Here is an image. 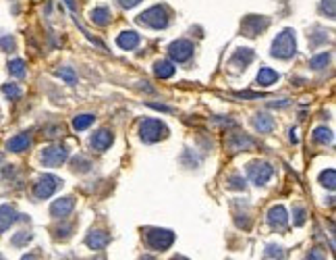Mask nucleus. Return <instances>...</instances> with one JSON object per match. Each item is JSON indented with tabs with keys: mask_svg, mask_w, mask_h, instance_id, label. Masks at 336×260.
Listing matches in <instances>:
<instances>
[{
	"mask_svg": "<svg viewBox=\"0 0 336 260\" xmlns=\"http://www.w3.org/2000/svg\"><path fill=\"white\" fill-rule=\"evenodd\" d=\"M168 135V127L158 119H145L141 121L139 125V137L144 140L145 144H154V142H160Z\"/></svg>",
	"mask_w": 336,
	"mask_h": 260,
	"instance_id": "7ed1b4c3",
	"label": "nucleus"
},
{
	"mask_svg": "<svg viewBox=\"0 0 336 260\" xmlns=\"http://www.w3.org/2000/svg\"><path fill=\"white\" fill-rule=\"evenodd\" d=\"M85 244L92 250H104L110 244V233H106L104 229H92L85 237Z\"/></svg>",
	"mask_w": 336,
	"mask_h": 260,
	"instance_id": "ddd939ff",
	"label": "nucleus"
},
{
	"mask_svg": "<svg viewBox=\"0 0 336 260\" xmlns=\"http://www.w3.org/2000/svg\"><path fill=\"white\" fill-rule=\"evenodd\" d=\"M60 183H63V181H60L58 177H54V175H42L38 181H35V185H33V196L38 198V200L50 198L58 189Z\"/></svg>",
	"mask_w": 336,
	"mask_h": 260,
	"instance_id": "0eeeda50",
	"label": "nucleus"
},
{
	"mask_svg": "<svg viewBox=\"0 0 336 260\" xmlns=\"http://www.w3.org/2000/svg\"><path fill=\"white\" fill-rule=\"evenodd\" d=\"M193 50L195 48H193V44L189 40H176L168 46V54H170V58L174 63H187V60L193 56Z\"/></svg>",
	"mask_w": 336,
	"mask_h": 260,
	"instance_id": "1a4fd4ad",
	"label": "nucleus"
},
{
	"mask_svg": "<svg viewBox=\"0 0 336 260\" xmlns=\"http://www.w3.org/2000/svg\"><path fill=\"white\" fill-rule=\"evenodd\" d=\"M8 71H11V75H15V77H25L27 69H25V63L21 58H15L8 63Z\"/></svg>",
	"mask_w": 336,
	"mask_h": 260,
	"instance_id": "393cba45",
	"label": "nucleus"
},
{
	"mask_svg": "<svg viewBox=\"0 0 336 260\" xmlns=\"http://www.w3.org/2000/svg\"><path fill=\"white\" fill-rule=\"evenodd\" d=\"M320 183L324 187H328V189H334V185H336V173H334V169H328V171L322 173V175H320Z\"/></svg>",
	"mask_w": 336,
	"mask_h": 260,
	"instance_id": "a878e982",
	"label": "nucleus"
},
{
	"mask_svg": "<svg viewBox=\"0 0 336 260\" xmlns=\"http://www.w3.org/2000/svg\"><path fill=\"white\" fill-rule=\"evenodd\" d=\"M31 241V233L29 231H19L17 235L13 237V246H25Z\"/></svg>",
	"mask_w": 336,
	"mask_h": 260,
	"instance_id": "2f4dec72",
	"label": "nucleus"
},
{
	"mask_svg": "<svg viewBox=\"0 0 336 260\" xmlns=\"http://www.w3.org/2000/svg\"><path fill=\"white\" fill-rule=\"evenodd\" d=\"M71 231H73V223L65 225V227H58V229H56V237H60V239H67V237L71 235Z\"/></svg>",
	"mask_w": 336,
	"mask_h": 260,
	"instance_id": "c9c22d12",
	"label": "nucleus"
},
{
	"mask_svg": "<svg viewBox=\"0 0 336 260\" xmlns=\"http://www.w3.org/2000/svg\"><path fill=\"white\" fill-rule=\"evenodd\" d=\"M117 44L122 50H133L139 44V33H135V31H122L120 36L117 38Z\"/></svg>",
	"mask_w": 336,
	"mask_h": 260,
	"instance_id": "aec40b11",
	"label": "nucleus"
},
{
	"mask_svg": "<svg viewBox=\"0 0 336 260\" xmlns=\"http://www.w3.org/2000/svg\"><path fill=\"white\" fill-rule=\"evenodd\" d=\"M328 40V36L322 31V36H309V42H312V46H320V44H324V42Z\"/></svg>",
	"mask_w": 336,
	"mask_h": 260,
	"instance_id": "58836bf2",
	"label": "nucleus"
},
{
	"mask_svg": "<svg viewBox=\"0 0 336 260\" xmlns=\"http://www.w3.org/2000/svg\"><path fill=\"white\" fill-rule=\"evenodd\" d=\"M278 79H280V75L270 67H262L260 73H258V83L262 85V88H270V85H274Z\"/></svg>",
	"mask_w": 336,
	"mask_h": 260,
	"instance_id": "6ab92c4d",
	"label": "nucleus"
},
{
	"mask_svg": "<svg viewBox=\"0 0 336 260\" xmlns=\"http://www.w3.org/2000/svg\"><path fill=\"white\" fill-rule=\"evenodd\" d=\"M313 142L315 144H322V146H326V144H330L332 142V131L328 127H315L313 129Z\"/></svg>",
	"mask_w": 336,
	"mask_h": 260,
	"instance_id": "5701e85b",
	"label": "nucleus"
},
{
	"mask_svg": "<svg viewBox=\"0 0 336 260\" xmlns=\"http://www.w3.org/2000/svg\"><path fill=\"white\" fill-rule=\"evenodd\" d=\"M322 13L328 15V19H334V0H322Z\"/></svg>",
	"mask_w": 336,
	"mask_h": 260,
	"instance_id": "72a5a7b5",
	"label": "nucleus"
},
{
	"mask_svg": "<svg viewBox=\"0 0 336 260\" xmlns=\"http://www.w3.org/2000/svg\"><path fill=\"white\" fill-rule=\"evenodd\" d=\"M268 223L272 229L276 231H285L287 225H288V216H287V210L282 206H272L270 212H268Z\"/></svg>",
	"mask_w": 336,
	"mask_h": 260,
	"instance_id": "f8f14e48",
	"label": "nucleus"
},
{
	"mask_svg": "<svg viewBox=\"0 0 336 260\" xmlns=\"http://www.w3.org/2000/svg\"><path fill=\"white\" fill-rule=\"evenodd\" d=\"M0 46H2L6 52H13L15 50V40L11 36H6V38H0Z\"/></svg>",
	"mask_w": 336,
	"mask_h": 260,
	"instance_id": "e433bc0d",
	"label": "nucleus"
},
{
	"mask_svg": "<svg viewBox=\"0 0 336 260\" xmlns=\"http://www.w3.org/2000/svg\"><path fill=\"white\" fill-rule=\"evenodd\" d=\"M149 106L156 108V110H162V112H172L170 106H164V104H158V102H149Z\"/></svg>",
	"mask_w": 336,
	"mask_h": 260,
	"instance_id": "79ce46f5",
	"label": "nucleus"
},
{
	"mask_svg": "<svg viewBox=\"0 0 336 260\" xmlns=\"http://www.w3.org/2000/svg\"><path fill=\"white\" fill-rule=\"evenodd\" d=\"M226 187L228 189H245V179L241 175H228Z\"/></svg>",
	"mask_w": 336,
	"mask_h": 260,
	"instance_id": "7c9ffc66",
	"label": "nucleus"
},
{
	"mask_svg": "<svg viewBox=\"0 0 336 260\" xmlns=\"http://www.w3.org/2000/svg\"><path fill=\"white\" fill-rule=\"evenodd\" d=\"M172 260H189V258H185V256H176V258H172Z\"/></svg>",
	"mask_w": 336,
	"mask_h": 260,
	"instance_id": "de8ad7c7",
	"label": "nucleus"
},
{
	"mask_svg": "<svg viewBox=\"0 0 336 260\" xmlns=\"http://www.w3.org/2000/svg\"><path fill=\"white\" fill-rule=\"evenodd\" d=\"M235 96L237 98H262V94H258V92H237Z\"/></svg>",
	"mask_w": 336,
	"mask_h": 260,
	"instance_id": "ea45409f",
	"label": "nucleus"
},
{
	"mask_svg": "<svg viewBox=\"0 0 336 260\" xmlns=\"http://www.w3.org/2000/svg\"><path fill=\"white\" fill-rule=\"evenodd\" d=\"M305 260H326V252L322 248H313V250H309Z\"/></svg>",
	"mask_w": 336,
	"mask_h": 260,
	"instance_id": "f704fd0d",
	"label": "nucleus"
},
{
	"mask_svg": "<svg viewBox=\"0 0 336 260\" xmlns=\"http://www.w3.org/2000/svg\"><path fill=\"white\" fill-rule=\"evenodd\" d=\"M141 260H156L154 256H149V254H145V256H141Z\"/></svg>",
	"mask_w": 336,
	"mask_h": 260,
	"instance_id": "49530a36",
	"label": "nucleus"
},
{
	"mask_svg": "<svg viewBox=\"0 0 336 260\" xmlns=\"http://www.w3.org/2000/svg\"><path fill=\"white\" fill-rule=\"evenodd\" d=\"M90 167H92V162L87 160L85 156L79 154V156H75V158H73V169H75V171L85 173V171H90Z\"/></svg>",
	"mask_w": 336,
	"mask_h": 260,
	"instance_id": "c756f323",
	"label": "nucleus"
},
{
	"mask_svg": "<svg viewBox=\"0 0 336 260\" xmlns=\"http://www.w3.org/2000/svg\"><path fill=\"white\" fill-rule=\"evenodd\" d=\"M295 52H297V40L293 29H285L272 42V56L288 60L290 56H295Z\"/></svg>",
	"mask_w": 336,
	"mask_h": 260,
	"instance_id": "f257e3e1",
	"label": "nucleus"
},
{
	"mask_svg": "<svg viewBox=\"0 0 336 260\" xmlns=\"http://www.w3.org/2000/svg\"><path fill=\"white\" fill-rule=\"evenodd\" d=\"M154 73H156V77H160V79H168V77L174 75V65L170 60H158L154 65Z\"/></svg>",
	"mask_w": 336,
	"mask_h": 260,
	"instance_id": "4be33fe9",
	"label": "nucleus"
},
{
	"mask_svg": "<svg viewBox=\"0 0 336 260\" xmlns=\"http://www.w3.org/2000/svg\"><path fill=\"white\" fill-rule=\"evenodd\" d=\"M266 254H268L270 258L285 260V250H282L280 246H274V244H270V246H268V250H266Z\"/></svg>",
	"mask_w": 336,
	"mask_h": 260,
	"instance_id": "473e14b6",
	"label": "nucleus"
},
{
	"mask_svg": "<svg viewBox=\"0 0 336 260\" xmlns=\"http://www.w3.org/2000/svg\"><path fill=\"white\" fill-rule=\"evenodd\" d=\"M29 146H31V135L29 133H19V135H15L6 142V148L11 152H25Z\"/></svg>",
	"mask_w": 336,
	"mask_h": 260,
	"instance_id": "dca6fc26",
	"label": "nucleus"
},
{
	"mask_svg": "<svg viewBox=\"0 0 336 260\" xmlns=\"http://www.w3.org/2000/svg\"><path fill=\"white\" fill-rule=\"evenodd\" d=\"M2 92H4V96L8 100H19L21 98V88L17 83H6V85H2Z\"/></svg>",
	"mask_w": 336,
	"mask_h": 260,
	"instance_id": "bb28decb",
	"label": "nucleus"
},
{
	"mask_svg": "<svg viewBox=\"0 0 336 260\" xmlns=\"http://www.w3.org/2000/svg\"><path fill=\"white\" fill-rule=\"evenodd\" d=\"M247 173H249V179L253 181L255 185H266L268 181H270V177L274 175V167H272L270 162L255 160V162H249Z\"/></svg>",
	"mask_w": 336,
	"mask_h": 260,
	"instance_id": "423d86ee",
	"label": "nucleus"
},
{
	"mask_svg": "<svg viewBox=\"0 0 336 260\" xmlns=\"http://www.w3.org/2000/svg\"><path fill=\"white\" fill-rule=\"evenodd\" d=\"M228 150L231 152H243V150H253L255 148V140L245 133H233L228 137Z\"/></svg>",
	"mask_w": 336,
	"mask_h": 260,
	"instance_id": "9d476101",
	"label": "nucleus"
},
{
	"mask_svg": "<svg viewBox=\"0 0 336 260\" xmlns=\"http://www.w3.org/2000/svg\"><path fill=\"white\" fill-rule=\"evenodd\" d=\"M56 75H58V77H63V79H65L69 85H75V83H77V75H75V71H73L71 67H63V69H58Z\"/></svg>",
	"mask_w": 336,
	"mask_h": 260,
	"instance_id": "cd10ccee",
	"label": "nucleus"
},
{
	"mask_svg": "<svg viewBox=\"0 0 336 260\" xmlns=\"http://www.w3.org/2000/svg\"><path fill=\"white\" fill-rule=\"evenodd\" d=\"M112 140H114L112 131H108V129H100V131H96L90 137V146H92V150H96V152H104V150L110 148Z\"/></svg>",
	"mask_w": 336,
	"mask_h": 260,
	"instance_id": "4468645a",
	"label": "nucleus"
},
{
	"mask_svg": "<svg viewBox=\"0 0 336 260\" xmlns=\"http://www.w3.org/2000/svg\"><path fill=\"white\" fill-rule=\"evenodd\" d=\"M58 133H63V125H56V127H50L48 129V137H54V135H58Z\"/></svg>",
	"mask_w": 336,
	"mask_h": 260,
	"instance_id": "37998d69",
	"label": "nucleus"
},
{
	"mask_svg": "<svg viewBox=\"0 0 336 260\" xmlns=\"http://www.w3.org/2000/svg\"><path fill=\"white\" fill-rule=\"evenodd\" d=\"M168 21H170V13H168V8L162 4L147 8V11H144L137 17V23L145 25V27H152V29H164Z\"/></svg>",
	"mask_w": 336,
	"mask_h": 260,
	"instance_id": "f03ea898",
	"label": "nucleus"
},
{
	"mask_svg": "<svg viewBox=\"0 0 336 260\" xmlns=\"http://www.w3.org/2000/svg\"><path fill=\"white\" fill-rule=\"evenodd\" d=\"M90 19H92L96 25H100V27H106V25L110 23L112 15H110V11H108L106 6H98V8H94V11L90 13Z\"/></svg>",
	"mask_w": 336,
	"mask_h": 260,
	"instance_id": "412c9836",
	"label": "nucleus"
},
{
	"mask_svg": "<svg viewBox=\"0 0 336 260\" xmlns=\"http://www.w3.org/2000/svg\"><path fill=\"white\" fill-rule=\"evenodd\" d=\"M94 260H106V258H102V256H100V258H94Z\"/></svg>",
	"mask_w": 336,
	"mask_h": 260,
	"instance_id": "09e8293b",
	"label": "nucleus"
},
{
	"mask_svg": "<svg viewBox=\"0 0 336 260\" xmlns=\"http://www.w3.org/2000/svg\"><path fill=\"white\" fill-rule=\"evenodd\" d=\"M0 260H4V258H0Z\"/></svg>",
	"mask_w": 336,
	"mask_h": 260,
	"instance_id": "8fccbe9b",
	"label": "nucleus"
},
{
	"mask_svg": "<svg viewBox=\"0 0 336 260\" xmlns=\"http://www.w3.org/2000/svg\"><path fill=\"white\" fill-rule=\"evenodd\" d=\"M21 260H38V256H35V254H27V256H23Z\"/></svg>",
	"mask_w": 336,
	"mask_h": 260,
	"instance_id": "a18cd8bd",
	"label": "nucleus"
},
{
	"mask_svg": "<svg viewBox=\"0 0 336 260\" xmlns=\"http://www.w3.org/2000/svg\"><path fill=\"white\" fill-rule=\"evenodd\" d=\"M253 58H255V52L251 48H241V50H237L233 54L231 67H235L237 71H241V69H247V65H249Z\"/></svg>",
	"mask_w": 336,
	"mask_h": 260,
	"instance_id": "2eb2a0df",
	"label": "nucleus"
},
{
	"mask_svg": "<svg viewBox=\"0 0 336 260\" xmlns=\"http://www.w3.org/2000/svg\"><path fill=\"white\" fill-rule=\"evenodd\" d=\"M75 208V200L73 198H60V200H54V204L50 206V214L54 216V219H67V216L73 212Z\"/></svg>",
	"mask_w": 336,
	"mask_h": 260,
	"instance_id": "9b49d317",
	"label": "nucleus"
},
{
	"mask_svg": "<svg viewBox=\"0 0 336 260\" xmlns=\"http://www.w3.org/2000/svg\"><path fill=\"white\" fill-rule=\"evenodd\" d=\"M268 25L270 21L266 19V17H260V15H249V17H245L243 23H241V31H243V36L247 38H255L258 33H262L264 29H268Z\"/></svg>",
	"mask_w": 336,
	"mask_h": 260,
	"instance_id": "6e6552de",
	"label": "nucleus"
},
{
	"mask_svg": "<svg viewBox=\"0 0 336 260\" xmlns=\"http://www.w3.org/2000/svg\"><path fill=\"white\" fill-rule=\"evenodd\" d=\"M141 2V0H119V4L122 6V8H133V6H137Z\"/></svg>",
	"mask_w": 336,
	"mask_h": 260,
	"instance_id": "a19ab883",
	"label": "nucleus"
},
{
	"mask_svg": "<svg viewBox=\"0 0 336 260\" xmlns=\"http://www.w3.org/2000/svg\"><path fill=\"white\" fill-rule=\"evenodd\" d=\"M94 115H90V112H85V115H79L73 119V127L77 129V131H83V129H87L92 123H94Z\"/></svg>",
	"mask_w": 336,
	"mask_h": 260,
	"instance_id": "b1692460",
	"label": "nucleus"
},
{
	"mask_svg": "<svg viewBox=\"0 0 336 260\" xmlns=\"http://www.w3.org/2000/svg\"><path fill=\"white\" fill-rule=\"evenodd\" d=\"M67 6L71 8V11H77V4H75V0H65Z\"/></svg>",
	"mask_w": 336,
	"mask_h": 260,
	"instance_id": "c03bdc74",
	"label": "nucleus"
},
{
	"mask_svg": "<svg viewBox=\"0 0 336 260\" xmlns=\"http://www.w3.org/2000/svg\"><path fill=\"white\" fill-rule=\"evenodd\" d=\"M17 210H15V206L11 204H2L0 206V231H6L11 225L17 221Z\"/></svg>",
	"mask_w": 336,
	"mask_h": 260,
	"instance_id": "f3484780",
	"label": "nucleus"
},
{
	"mask_svg": "<svg viewBox=\"0 0 336 260\" xmlns=\"http://www.w3.org/2000/svg\"><path fill=\"white\" fill-rule=\"evenodd\" d=\"M305 223V208L295 206V225H303Z\"/></svg>",
	"mask_w": 336,
	"mask_h": 260,
	"instance_id": "4c0bfd02",
	"label": "nucleus"
},
{
	"mask_svg": "<svg viewBox=\"0 0 336 260\" xmlns=\"http://www.w3.org/2000/svg\"><path fill=\"white\" fill-rule=\"evenodd\" d=\"M274 117H270L268 112H258V115L253 117V127L258 129L260 133H270L274 129Z\"/></svg>",
	"mask_w": 336,
	"mask_h": 260,
	"instance_id": "a211bd4d",
	"label": "nucleus"
},
{
	"mask_svg": "<svg viewBox=\"0 0 336 260\" xmlns=\"http://www.w3.org/2000/svg\"><path fill=\"white\" fill-rule=\"evenodd\" d=\"M145 241L147 246L152 250H168L172 244H174V233L170 229H158V227H152L147 229L145 233Z\"/></svg>",
	"mask_w": 336,
	"mask_h": 260,
	"instance_id": "20e7f679",
	"label": "nucleus"
},
{
	"mask_svg": "<svg viewBox=\"0 0 336 260\" xmlns=\"http://www.w3.org/2000/svg\"><path fill=\"white\" fill-rule=\"evenodd\" d=\"M67 158H69V150L60 144L48 146V148H44L40 154V160H42L44 167H60Z\"/></svg>",
	"mask_w": 336,
	"mask_h": 260,
	"instance_id": "39448f33",
	"label": "nucleus"
},
{
	"mask_svg": "<svg viewBox=\"0 0 336 260\" xmlns=\"http://www.w3.org/2000/svg\"><path fill=\"white\" fill-rule=\"evenodd\" d=\"M328 60H330V54H328V52H324V54H320V56H313L312 63H309V67L315 69V71H320V69H324L326 65H328Z\"/></svg>",
	"mask_w": 336,
	"mask_h": 260,
	"instance_id": "c85d7f7f",
	"label": "nucleus"
}]
</instances>
